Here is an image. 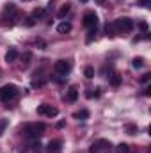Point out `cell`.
<instances>
[{"mask_svg": "<svg viewBox=\"0 0 151 153\" xmlns=\"http://www.w3.org/2000/svg\"><path fill=\"white\" fill-rule=\"evenodd\" d=\"M44 130H46L44 123H30V125H27V126L21 130V134H23L25 137H29V139H38V137L43 135Z\"/></svg>", "mask_w": 151, "mask_h": 153, "instance_id": "cell-1", "label": "cell"}, {"mask_svg": "<svg viewBox=\"0 0 151 153\" xmlns=\"http://www.w3.org/2000/svg\"><path fill=\"white\" fill-rule=\"evenodd\" d=\"M16 96H18V87H16L14 84H7V85H2V87H0V100H2L4 103L13 102Z\"/></svg>", "mask_w": 151, "mask_h": 153, "instance_id": "cell-2", "label": "cell"}, {"mask_svg": "<svg viewBox=\"0 0 151 153\" xmlns=\"http://www.w3.org/2000/svg\"><path fill=\"white\" fill-rule=\"evenodd\" d=\"M114 29L117 34H128L133 30V20L130 18H117L114 22Z\"/></svg>", "mask_w": 151, "mask_h": 153, "instance_id": "cell-3", "label": "cell"}, {"mask_svg": "<svg viewBox=\"0 0 151 153\" xmlns=\"http://www.w3.org/2000/svg\"><path fill=\"white\" fill-rule=\"evenodd\" d=\"M89 153H112V143L107 139H98L91 144Z\"/></svg>", "mask_w": 151, "mask_h": 153, "instance_id": "cell-4", "label": "cell"}, {"mask_svg": "<svg viewBox=\"0 0 151 153\" xmlns=\"http://www.w3.org/2000/svg\"><path fill=\"white\" fill-rule=\"evenodd\" d=\"M53 70L57 75H68L71 71V61H66V59H61L53 64Z\"/></svg>", "mask_w": 151, "mask_h": 153, "instance_id": "cell-5", "label": "cell"}, {"mask_svg": "<svg viewBox=\"0 0 151 153\" xmlns=\"http://www.w3.org/2000/svg\"><path fill=\"white\" fill-rule=\"evenodd\" d=\"M38 114L46 116V117H55V116L59 114V109H55V107H52V105H48V103H43V105L38 107Z\"/></svg>", "mask_w": 151, "mask_h": 153, "instance_id": "cell-6", "label": "cell"}, {"mask_svg": "<svg viewBox=\"0 0 151 153\" xmlns=\"http://www.w3.org/2000/svg\"><path fill=\"white\" fill-rule=\"evenodd\" d=\"M96 25H98V16H96V13H93V11L85 13V14H84V27L93 29V27H96Z\"/></svg>", "mask_w": 151, "mask_h": 153, "instance_id": "cell-7", "label": "cell"}, {"mask_svg": "<svg viewBox=\"0 0 151 153\" xmlns=\"http://www.w3.org/2000/svg\"><path fill=\"white\" fill-rule=\"evenodd\" d=\"M62 152V141L55 139V141H50L48 146H46V153H61Z\"/></svg>", "mask_w": 151, "mask_h": 153, "instance_id": "cell-8", "label": "cell"}, {"mask_svg": "<svg viewBox=\"0 0 151 153\" xmlns=\"http://www.w3.org/2000/svg\"><path fill=\"white\" fill-rule=\"evenodd\" d=\"M64 98H66L68 102H71V103L76 102V98H78V89H76L75 85H70L68 91H66V96H64Z\"/></svg>", "mask_w": 151, "mask_h": 153, "instance_id": "cell-9", "label": "cell"}, {"mask_svg": "<svg viewBox=\"0 0 151 153\" xmlns=\"http://www.w3.org/2000/svg\"><path fill=\"white\" fill-rule=\"evenodd\" d=\"M57 32H59V34H68V32H71V23H70V22H61V23L57 25Z\"/></svg>", "mask_w": 151, "mask_h": 153, "instance_id": "cell-10", "label": "cell"}, {"mask_svg": "<svg viewBox=\"0 0 151 153\" xmlns=\"http://www.w3.org/2000/svg\"><path fill=\"white\" fill-rule=\"evenodd\" d=\"M16 57H18L16 48H9V52L5 53V62H14V61H16Z\"/></svg>", "mask_w": 151, "mask_h": 153, "instance_id": "cell-11", "label": "cell"}, {"mask_svg": "<svg viewBox=\"0 0 151 153\" xmlns=\"http://www.w3.org/2000/svg\"><path fill=\"white\" fill-rule=\"evenodd\" d=\"M109 82L112 84L114 87H117V85L121 84V75H119V73H115V71L110 73V75H109Z\"/></svg>", "mask_w": 151, "mask_h": 153, "instance_id": "cell-12", "label": "cell"}, {"mask_svg": "<svg viewBox=\"0 0 151 153\" xmlns=\"http://www.w3.org/2000/svg\"><path fill=\"white\" fill-rule=\"evenodd\" d=\"M115 152H117V153H133V152H132V148H130L126 143H121V144L115 148Z\"/></svg>", "mask_w": 151, "mask_h": 153, "instance_id": "cell-13", "label": "cell"}, {"mask_svg": "<svg viewBox=\"0 0 151 153\" xmlns=\"http://www.w3.org/2000/svg\"><path fill=\"white\" fill-rule=\"evenodd\" d=\"M4 13H5V14H14V13H16V4H13V2L5 4V7H4Z\"/></svg>", "mask_w": 151, "mask_h": 153, "instance_id": "cell-14", "label": "cell"}, {"mask_svg": "<svg viewBox=\"0 0 151 153\" xmlns=\"http://www.w3.org/2000/svg\"><path fill=\"white\" fill-rule=\"evenodd\" d=\"M100 94H101V89H100V87H96V89H89V91L85 93L87 98H98Z\"/></svg>", "mask_w": 151, "mask_h": 153, "instance_id": "cell-15", "label": "cell"}, {"mask_svg": "<svg viewBox=\"0 0 151 153\" xmlns=\"http://www.w3.org/2000/svg\"><path fill=\"white\" fill-rule=\"evenodd\" d=\"M132 64H133V68L137 70V68H144V66H146V61H144L142 57H135Z\"/></svg>", "mask_w": 151, "mask_h": 153, "instance_id": "cell-16", "label": "cell"}, {"mask_svg": "<svg viewBox=\"0 0 151 153\" xmlns=\"http://www.w3.org/2000/svg\"><path fill=\"white\" fill-rule=\"evenodd\" d=\"M43 16H44V9H43V7H36V9L32 11V18H34V20L43 18Z\"/></svg>", "mask_w": 151, "mask_h": 153, "instance_id": "cell-17", "label": "cell"}, {"mask_svg": "<svg viewBox=\"0 0 151 153\" xmlns=\"http://www.w3.org/2000/svg\"><path fill=\"white\" fill-rule=\"evenodd\" d=\"M105 32H107V36H109V38H114V36H115L114 23H107V25H105Z\"/></svg>", "mask_w": 151, "mask_h": 153, "instance_id": "cell-18", "label": "cell"}, {"mask_svg": "<svg viewBox=\"0 0 151 153\" xmlns=\"http://www.w3.org/2000/svg\"><path fill=\"white\" fill-rule=\"evenodd\" d=\"M70 9H71V7H70V4H66V5H62V7H61V11L57 13V16H59V18H64V16H66V14L70 13Z\"/></svg>", "mask_w": 151, "mask_h": 153, "instance_id": "cell-19", "label": "cell"}, {"mask_svg": "<svg viewBox=\"0 0 151 153\" xmlns=\"http://www.w3.org/2000/svg\"><path fill=\"white\" fill-rule=\"evenodd\" d=\"M84 75H85V78H89V80L94 78V68H93V66H87V68L84 70Z\"/></svg>", "mask_w": 151, "mask_h": 153, "instance_id": "cell-20", "label": "cell"}, {"mask_svg": "<svg viewBox=\"0 0 151 153\" xmlns=\"http://www.w3.org/2000/svg\"><path fill=\"white\" fill-rule=\"evenodd\" d=\"M75 117H76V119H82V121H84V119H87V117H89V111H85V109H84V111L76 112Z\"/></svg>", "mask_w": 151, "mask_h": 153, "instance_id": "cell-21", "label": "cell"}, {"mask_svg": "<svg viewBox=\"0 0 151 153\" xmlns=\"http://www.w3.org/2000/svg\"><path fill=\"white\" fill-rule=\"evenodd\" d=\"M7 125H9V121L2 117V119H0V137L4 135V132H5V128H7Z\"/></svg>", "mask_w": 151, "mask_h": 153, "instance_id": "cell-22", "label": "cell"}, {"mask_svg": "<svg viewBox=\"0 0 151 153\" xmlns=\"http://www.w3.org/2000/svg\"><path fill=\"white\" fill-rule=\"evenodd\" d=\"M96 36V27H93V29H89V32H87V43H91L93 39Z\"/></svg>", "mask_w": 151, "mask_h": 153, "instance_id": "cell-23", "label": "cell"}, {"mask_svg": "<svg viewBox=\"0 0 151 153\" xmlns=\"http://www.w3.org/2000/svg\"><path fill=\"white\" fill-rule=\"evenodd\" d=\"M137 132H139V128H137V126H133V125H130V126H128V134H130V135H135Z\"/></svg>", "mask_w": 151, "mask_h": 153, "instance_id": "cell-24", "label": "cell"}, {"mask_svg": "<svg viewBox=\"0 0 151 153\" xmlns=\"http://www.w3.org/2000/svg\"><path fill=\"white\" fill-rule=\"evenodd\" d=\"M30 57H32V55H30L29 52H27V53L23 55V61H25V62H23V66H29V61H30Z\"/></svg>", "mask_w": 151, "mask_h": 153, "instance_id": "cell-25", "label": "cell"}, {"mask_svg": "<svg viewBox=\"0 0 151 153\" xmlns=\"http://www.w3.org/2000/svg\"><path fill=\"white\" fill-rule=\"evenodd\" d=\"M139 5H142V7H150L151 0H139Z\"/></svg>", "mask_w": 151, "mask_h": 153, "instance_id": "cell-26", "label": "cell"}, {"mask_svg": "<svg viewBox=\"0 0 151 153\" xmlns=\"http://www.w3.org/2000/svg\"><path fill=\"white\" fill-rule=\"evenodd\" d=\"M39 148H41L39 141H38V143H34V144H32V153H39Z\"/></svg>", "mask_w": 151, "mask_h": 153, "instance_id": "cell-27", "label": "cell"}, {"mask_svg": "<svg viewBox=\"0 0 151 153\" xmlns=\"http://www.w3.org/2000/svg\"><path fill=\"white\" fill-rule=\"evenodd\" d=\"M34 23H36V20H34L32 16H30V18H27V22H25V25H27V27H32Z\"/></svg>", "mask_w": 151, "mask_h": 153, "instance_id": "cell-28", "label": "cell"}, {"mask_svg": "<svg viewBox=\"0 0 151 153\" xmlns=\"http://www.w3.org/2000/svg\"><path fill=\"white\" fill-rule=\"evenodd\" d=\"M150 78H151V75H150V73H146V75L141 76V82H142V84H146V82H150Z\"/></svg>", "mask_w": 151, "mask_h": 153, "instance_id": "cell-29", "label": "cell"}, {"mask_svg": "<svg viewBox=\"0 0 151 153\" xmlns=\"http://www.w3.org/2000/svg\"><path fill=\"white\" fill-rule=\"evenodd\" d=\"M141 29L146 32V30H148V23H146V22H141Z\"/></svg>", "mask_w": 151, "mask_h": 153, "instance_id": "cell-30", "label": "cell"}, {"mask_svg": "<svg viewBox=\"0 0 151 153\" xmlns=\"http://www.w3.org/2000/svg\"><path fill=\"white\" fill-rule=\"evenodd\" d=\"M144 94H146V96H150V94H151V87H146V91H144Z\"/></svg>", "mask_w": 151, "mask_h": 153, "instance_id": "cell-31", "label": "cell"}, {"mask_svg": "<svg viewBox=\"0 0 151 153\" xmlns=\"http://www.w3.org/2000/svg\"><path fill=\"white\" fill-rule=\"evenodd\" d=\"M64 125H66V123H64V121H59V123H57V128H62V126H64Z\"/></svg>", "mask_w": 151, "mask_h": 153, "instance_id": "cell-32", "label": "cell"}, {"mask_svg": "<svg viewBox=\"0 0 151 153\" xmlns=\"http://www.w3.org/2000/svg\"><path fill=\"white\" fill-rule=\"evenodd\" d=\"M96 2H98V4H103V2H105V0H96Z\"/></svg>", "mask_w": 151, "mask_h": 153, "instance_id": "cell-33", "label": "cell"}, {"mask_svg": "<svg viewBox=\"0 0 151 153\" xmlns=\"http://www.w3.org/2000/svg\"><path fill=\"white\" fill-rule=\"evenodd\" d=\"M80 2H87V0H80Z\"/></svg>", "mask_w": 151, "mask_h": 153, "instance_id": "cell-34", "label": "cell"}]
</instances>
